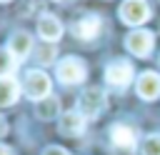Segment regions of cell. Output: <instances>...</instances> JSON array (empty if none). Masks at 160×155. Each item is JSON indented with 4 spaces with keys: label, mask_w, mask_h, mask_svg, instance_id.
<instances>
[{
    "label": "cell",
    "mask_w": 160,
    "mask_h": 155,
    "mask_svg": "<svg viewBox=\"0 0 160 155\" xmlns=\"http://www.w3.org/2000/svg\"><path fill=\"white\" fill-rule=\"evenodd\" d=\"M5 132V122H2V118H0V135Z\"/></svg>",
    "instance_id": "cell-20"
},
{
    "label": "cell",
    "mask_w": 160,
    "mask_h": 155,
    "mask_svg": "<svg viewBox=\"0 0 160 155\" xmlns=\"http://www.w3.org/2000/svg\"><path fill=\"white\" fill-rule=\"evenodd\" d=\"M135 90H138V95H140L142 100H155V98H160V75L152 72V70L142 72V75L138 78V82H135Z\"/></svg>",
    "instance_id": "cell-8"
},
{
    "label": "cell",
    "mask_w": 160,
    "mask_h": 155,
    "mask_svg": "<svg viewBox=\"0 0 160 155\" xmlns=\"http://www.w3.org/2000/svg\"><path fill=\"white\" fill-rule=\"evenodd\" d=\"M110 140H112L115 148L132 152V150H135V142H138V135H135V130H132L130 125H125V122H115V125L110 128Z\"/></svg>",
    "instance_id": "cell-7"
},
{
    "label": "cell",
    "mask_w": 160,
    "mask_h": 155,
    "mask_svg": "<svg viewBox=\"0 0 160 155\" xmlns=\"http://www.w3.org/2000/svg\"><path fill=\"white\" fill-rule=\"evenodd\" d=\"M35 58L40 65H50L55 60V42H40L35 50Z\"/></svg>",
    "instance_id": "cell-16"
},
{
    "label": "cell",
    "mask_w": 160,
    "mask_h": 155,
    "mask_svg": "<svg viewBox=\"0 0 160 155\" xmlns=\"http://www.w3.org/2000/svg\"><path fill=\"white\" fill-rule=\"evenodd\" d=\"M125 48L138 58H148L152 52V48H155V35L150 30H132L125 38Z\"/></svg>",
    "instance_id": "cell-5"
},
{
    "label": "cell",
    "mask_w": 160,
    "mask_h": 155,
    "mask_svg": "<svg viewBox=\"0 0 160 155\" xmlns=\"http://www.w3.org/2000/svg\"><path fill=\"white\" fill-rule=\"evenodd\" d=\"M142 155H160V135H148L142 140Z\"/></svg>",
    "instance_id": "cell-17"
},
{
    "label": "cell",
    "mask_w": 160,
    "mask_h": 155,
    "mask_svg": "<svg viewBox=\"0 0 160 155\" xmlns=\"http://www.w3.org/2000/svg\"><path fill=\"white\" fill-rule=\"evenodd\" d=\"M102 110H105V92L100 88L82 90V95L78 98V112L88 120V118H98Z\"/></svg>",
    "instance_id": "cell-2"
},
{
    "label": "cell",
    "mask_w": 160,
    "mask_h": 155,
    "mask_svg": "<svg viewBox=\"0 0 160 155\" xmlns=\"http://www.w3.org/2000/svg\"><path fill=\"white\" fill-rule=\"evenodd\" d=\"M132 80V65L128 60H112L105 68V82L112 88H125Z\"/></svg>",
    "instance_id": "cell-6"
},
{
    "label": "cell",
    "mask_w": 160,
    "mask_h": 155,
    "mask_svg": "<svg viewBox=\"0 0 160 155\" xmlns=\"http://www.w3.org/2000/svg\"><path fill=\"white\" fill-rule=\"evenodd\" d=\"M8 50L15 55V60H25V58L30 55V50H32V38H30V32H25V30L12 32L10 40H8Z\"/></svg>",
    "instance_id": "cell-11"
},
{
    "label": "cell",
    "mask_w": 160,
    "mask_h": 155,
    "mask_svg": "<svg viewBox=\"0 0 160 155\" xmlns=\"http://www.w3.org/2000/svg\"><path fill=\"white\" fill-rule=\"evenodd\" d=\"M35 115L42 118V120H52V118H58V115H60V100L52 98V95L38 100V102H35Z\"/></svg>",
    "instance_id": "cell-14"
},
{
    "label": "cell",
    "mask_w": 160,
    "mask_h": 155,
    "mask_svg": "<svg viewBox=\"0 0 160 155\" xmlns=\"http://www.w3.org/2000/svg\"><path fill=\"white\" fill-rule=\"evenodd\" d=\"M100 28H102V20L98 15H85V18H80L72 25V35L78 40H95L98 32H100Z\"/></svg>",
    "instance_id": "cell-9"
},
{
    "label": "cell",
    "mask_w": 160,
    "mask_h": 155,
    "mask_svg": "<svg viewBox=\"0 0 160 155\" xmlns=\"http://www.w3.org/2000/svg\"><path fill=\"white\" fill-rule=\"evenodd\" d=\"M15 65H18L15 55H12L8 48H0V78H8V75L15 70Z\"/></svg>",
    "instance_id": "cell-15"
},
{
    "label": "cell",
    "mask_w": 160,
    "mask_h": 155,
    "mask_svg": "<svg viewBox=\"0 0 160 155\" xmlns=\"http://www.w3.org/2000/svg\"><path fill=\"white\" fill-rule=\"evenodd\" d=\"M0 155H12V150L8 145H0Z\"/></svg>",
    "instance_id": "cell-19"
},
{
    "label": "cell",
    "mask_w": 160,
    "mask_h": 155,
    "mask_svg": "<svg viewBox=\"0 0 160 155\" xmlns=\"http://www.w3.org/2000/svg\"><path fill=\"white\" fill-rule=\"evenodd\" d=\"M82 130H85V118L78 110H70V112L60 115V132L62 135L78 138V135H82Z\"/></svg>",
    "instance_id": "cell-12"
},
{
    "label": "cell",
    "mask_w": 160,
    "mask_h": 155,
    "mask_svg": "<svg viewBox=\"0 0 160 155\" xmlns=\"http://www.w3.org/2000/svg\"><path fill=\"white\" fill-rule=\"evenodd\" d=\"M0 2H10V0H0Z\"/></svg>",
    "instance_id": "cell-21"
},
{
    "label": "cell",
    "mask_w": 160,
    "mask_h": 155,
    "mask_svg": "<svg viewBox=\"0 0 160 155\" xmlns=\"http://www.w3.org/2000/svg\"><path fill=\"white\" fill-rule=\"evenodd\" d=\"M42 155H68V152H65V148H60V145H50V148L42 150Z\"/></svg>",
    "instance_id": "cell-18"
},
{
    "label": "cell",
    "mask_w": 160,
    "mask_h": 155,
    "mask_svg": "<svg viewBox=\"0 0 160 155\" xmlns=\"http://www.w3.org/2000/svg\"><path fill=\"white\" fill-rule=\"evenodd\" d=\"M22 90L30 100H42L50 95V78L42 72V70H28L25 72V80H22Z\"/></svg>",
    "instance_id": "cell-3"
},
{
    "label": "cell",
    "mask_w": 160,
    "mask_h": 155,
    "mask_svg": "<svg viewBox=\"0 0 160 155\" xmlns=\"http://www.w3.org/2000/svg\"><path fill=\"white\" fill-rule=\"evenodd\" d=\"M120 20L128 25H140L150 18V5L148 0H122L120 2Z\"/></svg>",
    "instance_id": "cell-4"
},
{
    "label": "cell",
    "mask_w": 160,
    "mask_h": 155,
    "mask_svg": "<svg viewBox=\"0 0 160 155\" xmlns=\"http://www.w3.org/2000/svg\"><path fill=\"white\" fill-rule=\"evenodd\" d=\"M55 75H58V80H60L62 85H78V82H82V80H85L88 68H85V62H82L80 58L68 55V58H62V60L58 62Z\"/></svg>",
    "instance_id": "cell-1"
},
{
    "label": "cell",
    "mask_w": 160,
    "mask_h": 155,
    "mask_svg": "<svg viewBox=\"0 0 160 155\" xmlns=\"http://www.w3.org/2000/svg\"><path fill=\"white\" fill-rule=\"evenodd\" d=\"M18 95H20V85H18V80L15 78H0V108H8V105H12L15 100H18Z\"/></svg>",
    "instance_id": "cell-13"
},
{
    "label": "cell",
    "mask_w": 160,
    "mask_h": 155,
    "mask_svg": "<svg viewBox=\"0 0 160 155\" xmlns=\"http://www.w3.org/2000/svg\"><path fill=\"white\" fill-rule=\"evenodd\" d=\"M38 35L45 40V42H55V40H60V35H62V25H60V20L55 18V15H40V20H38Z\"/></svg>",
    "instance_id": "cell-10"
}]
</instances>
